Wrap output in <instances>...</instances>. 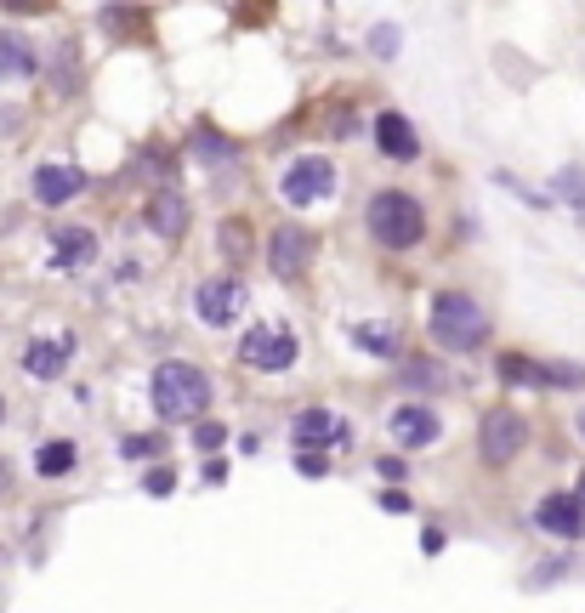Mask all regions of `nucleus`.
Segmentation results:
<instances>
[{"mask_svg":"<svg viewBox=\"0 0 585 613\" xmlns=\"http://www.w3.org/2000/svg\"><path fill=\"white\" fill-rule=\"evenodd\" d=\"M148 392H154V415H160V421H199V415L211 409V375L194 369V364H182V358L154 369Z\"/></svg>","mask_w":585,"mask_h":613,"instance_id":"obj_1","label":"nucleus"},{"mask_svg":"<svg viewBox=\"0 0 585 613\" xmlns=\"http://www.w3.org/2000/svg\"><path fill=\"white\" fill-rule=\"evenodd\" d=\"M364 222H370L375 245L381 250H415L426 239V211L421 199L404 188H381L370 193V205H364Z\"/></svg>","mask_w":585,"mask_h":613,"instance_id":"obj_2","label":"nucleus"},{"mask_svg":"<svg viewBox=\"0 0 585 613\" xmlns=\"http://www.w3.org/2000/svg\"><path fill=\"white\" fill-rule=\"evenodd\" d=\"M426 324H432V335H438V347H449V352H472V347H483V335H489L483 301H472L466 290H438Z\"/></svg>","mask_w":585,"mask_h":613,"instance_id":"obj_3","label":"nucleus"},{"mask_svg":"<svg viewBox=\"0 0 585 613\" xmlns=\"http://www.w3.org/2000/svg\"><path fill=\"white\" fill-rule=\"evenodd\" d=\"M529 443V421L517 415V409H489L483 415V426H478V455L489 460V466H506V460H517V449Z\"/></svg>","mask_w":585,"mask_h":613,"instance_id":"obj_4","label":"nucleus"},{"mask_svg":"<svg viewBox=\"0 0 585 613\" xmlns=\"http://www.w3.org/2000/svg\"><path fill=\"white\" fill-rule=\"evenodd\" d=\"M330 188H336V165H330V159H319V154L296 159V165L284 171V182H279L284 205H319Z\"/></svg>","mask_w":585,"mask_h":613,"instance_id":"obj_5","label":"nucleus"},{"mask_svg":"<svg viewBox=\"0 0 585 613\" xmlns=\"http://www.w3.org/2000/svg\"><path fill=\"white\" fill-rule=\"evenodd\" d=\"M296 335L290 330H267V324H256V330L239 341V358L245 364H256V369H267V375H284V369L296 364Z\"/></svg>","mask_w":585,"mask_h":613,"instance_id":"obj_6","label":"nucleus"},{"mask_svg":"<svg viewBox=\"0 0 585 613\" xmlns=\"http://www.w3.org/2000/svg\"><path fill=\"white\" fill-rule=\"evenodd\" d=\"M194 313H199V324H211V330L233 324V318L245 313V284L239 279H205L194 290Z\"/></svg>","mask_w":585,"mask_h":613,"instance_id":"obj_7","label":"nucleus"},{"mask_svg":"<svg viewBox=\"0 0 585 613\" xmlns=\"http://www.w3.org/2000/svg\"><path fill=\"white\" fill-rule=\"evenodd\" d=\"M534 523H540V534H551V540H580L585 534V500L580 494H546L540 506H534Z\"/></svg>","mask_w":585,"mask_h":613,"instance_id":"obj_8","label":"nucleus"},{"mask_svg":"<svg viewBox=\"0 0 585 613\" xmlns=\"http://www.w3.org/2000/svg\"><path fill=\"white\" fill-rule=\"evenodd\" d=\"M290 438H296V449H336V443H353V426L336 421L330 409H302L290 421Z\"/></svg>","mask_w":585,"mask_h":613,"instance_id":"obj_9","label":"nucleus"},{"mask_svg":"<svg viewBox=\"0 0 585 613\" xmlns=\"http://www.w3.org/2000/svg\"><path fill=\"white\" fill-rule=\"evenodd\" d=\"M387 432H392V443H404V449H432L444 426H438V415H432L426 403H398L392 421H387Z\"/></svg>","mask_w":585,"mask_h":613,"instance_id":"obj_10","label":"nucleus"},{"mask_svg":"<svg viewBox=\"0 0 585 613\" xmlns=\"http://www.w3.org/2000/svg\"><path fill=\"white\" fill-rule=\"evenodd\" d=\"M307 256H313V233L307 228H296V222L273 228V239H267V262H273L279 279H296V273L307 267Z\"/></svg>","mask_w":585,"mask_h":613,"instance_id":"obj_11","label":"nucleus"},{"mask_svg":"<svg viewBox=\"0 0 585 613\" xmlns=\"http://www.w3.org/2000/svg\"><path fill=\"white\" fill-rule=\"evenodd\" d=\"M375 148H381V154L387 159H421V137H415V125L404 120V114H375Z\"/></svg>","mask_w":585,"mask_h":613,"instance_id":"obj_12","label":"nucleus"},{"mask_svg":"<svg viewBox=\"0 0 585 613\" xmlns=\"http://www.w3.org/2000/svg\"><path fill=\"white\" fill-rule=\"evenodd\" d=\"M52 262L63 267V273H80V267H91V262H97V233H91V228H57Z\"/></svg>","mask_w":585,"mask_h":613,"instance_id":"obj_13","label":"nucleus"},{"mask_svg":"<svg viewBox=\"0 0 585 613\" xmlns=\"http://www.w3.org/2000/svg\"><path fill=\"white\" fill-rule=\"evenodd\" d=\"M80 188H86V176L74 171V165H40L35 171V199L40 205H69Z\"/></svg>","mask_w":585,"mask_h":613,"instance_id":"obj_14","label":"nucleus"},{"mask_svg":"<svg viewBox=\"0 0 585 613\" xmlns=\"http://www.w3.org/2000/svg\"><path fill=\"white\" fill-rule=\"evenodd\" d=\"M40 74V57L29 46V35H0V80H35Z\"/></svg>","mask_w":585,"mask_h":613,"instance_id":"obj_15","label":"nucleus"},{"mask_svg":"<svg viewBox=\"0 0 585 613\" xmlns=\"http://www.w3.org/2000/svg\"><path fill=\"white\" fill-rule=\"evenodd\" d=\"M188 228V199L177 188L160 193V199H148V233H160V239H182Z\"/></svg>","mask_w":585,"mask_h":613,"instance_id":"obj_16","label":"nucleus"},{"mask_svg":"<svg viewBox=\"0 0 585 613\" xmlns=\"http://www.w3.org/2000/svg\"><path fill=\"white\" fill-rule=\"evenodd\" d=\"M23 369H29L35 381H57V375L69 369V347H63V341H29V352H23Z\"/></svg>","mask_w":585,"mask_h":613,"instance_id":"obj_17","label":"nucleus"},{"mask_svg":"<svg viewBox=\"0 0 585 613\" xmlns=\"http://www.w3.org/2000/svg\"><path fill=\"white\" fill-rule=\"evenodd\" d=\"M551 199H563L568 211L585 222V171H580V165H563V171L551 176Z\"/></svg>","mask_w":585,"mask_h":613,"instance_id":"obj_18","label":"nucleus"},{"mask_svg":"<svg viewBox=\"0 0 585 613\" xmlns=\"http://www.w3.org/2000/svg\"><path fill=\"white\" fill-rule=\"evenodd\" d=\"M353 347H364L370 352V358H392V352H398V330H392V324H353Z\"/></svg>","mask_w":585,"mask_h":613,"instance_id":"obj_19","label":"nucleus"},{"mask_svg":"<svg viewBox=\"0 0 585 613\" xmlns=\"http://www.w3.org/2000/svg\"><path fill=\"white\" fill-rule=\"evenodd\" d=\"M74 460H80V455H74V443H69V438H52V443H46V449L35 455V472H40V477H63V472H74Z\"/></svg>","mask_w":585,"mask_h":613,"instance_id":"obj_20","label":"nucleus"},{"mask_svg":"<svg viewBox=\"0 0 585 613\" xmlns=\"http://www.w3.org/2000/svg\"><path fill=\"white\" fill-rule=\"evenodd\" d=\"M194 154H199V159H211V165H228L239 148H233L222 131H205V125H199V131H194Z\"/></svg>","mask_w":585,"mask_h":613,"instance_id":"obj_21","label":"nucleus"},{"mask_svg":"<svg viewBox=\"0 0 585 613\" xmlns=\"http://www.w3.org/2000/svg\"><path fill=\"white\" fill-rule=\"evenodd\" d=\"M398 52H404V29H398V23H375L370 29V57L387 63V57H398Z\"/></svg>","mask_w":585,"mask_h":613,"instance_id":"obj_22","label":"nucleus"},{"mask_svg":"<svg viewBox=\"0 0 585 613\" xmlns=\"http://www.w3.org/2000/svg\"><path fill=\"white\" fill-rule=\"evenodd\" d=\"M540 386H585L580 364H540Z\"/></svg>","mask_w":585,"mask_h":613,"instance_id":"obj_23","label":"nucleus"},{"mask_svg":"<svg viewBox=\"0 0 585 613\" xmlns=\"http://www.w3.org/2000/svg\"><path fill=\"white\" fill-rule=\"evenodd\" d=\"M171 489H177V472H171V466H154V472L142 477V494H154V500H165Z\"/></svg>","mask_w":585,"mask_h":613,"instance_id":"obj_24","label":"nucleus"},{"mask_svg":"<svg viewBox=\"0 0 585 613\" xmlns=\"http://www.w3.org/2000/svg\"><path fill=\"white\" fill-rule=\"evenodd\" d=\"M194 443H199V449H205V455H216V449L228 443V426H222V421H199Z\"/></svg>","mask_w":585,"mask_h":613,"instance_id":"obj_25","label":"nucleus"},{"mask_svg":"<svg viewBox=\"0 0 585 613\" xmlns=\"http://www.w3.org/2000/svg\"><path fill=\"white\" fill-rule=\"evenodd\" d=\"M74 69H80V52H74V46H63V52H57V91L74 86Z\"/></svg>","mask_w":585,"mask_h":613,"instance_id":"obj_26","label":"nucleus"},{"mask_svg":"<svg viewBox=\"0 0 585 613\" xmlns=\"http://www.w3.org/2000/svg\"><path fill=\"white\" fill-rule=\"evenodd\" d=\"M296 472L324 477V472H330V460H324V449H296Z\"/></svg>","mask_w":585,"mask_h":613,"instance_id":"obj_27","label":"nucleus"},{"mask_svg":"<svg viewBox=\"0 0 585 613\" xmlns=\"http://www.w3.org/2000/svg\"><path fill=\"white\" fill-rule=\"evenodd\" d=\"M404 375H409L415 386H444V369H438V364H409Z\"/></svg>","mask_w":585,"mask_h":613,"instance_id":"obj_28","label":"nucleus"},{"mask_svg":"<svg viewBox=\"0 0 585 613\" xmlns=\"http://www.w3.org/2000/svg\"><path fill=\"white\" fill-rule=\"evenodd\" d=\"M120 455H125V460H142V455H160V438H125V443H120Z\"/></svg>","mask_w":585,"mask_h":613,"instance_id":"obj_29","label":"nucleus"},{"mask_svg":"<svg viewBox=\"0 0 585 613\" xmlns=\"http://www.w3.org/2000/svg\"><path fill=\"white\" fill-rule=\"evenodd\" d=\"M421 551L432 557V551H444V528H426V540H421Z\"/></svg>","mask_w":585,"mask_h":613,"instance_id":"obj_30","label":"nucleus"},{"mask_svg":"<svg viewBox=\"0 0 585 613\" xmlns=\"http://www.w3.org/2000/svg\"><path fill=\"white\" fill-rule=\"evenodd\" d=\"M381 506H387V511H409V494H398V489H387V494H381Z\"/></svg>","mask_w":585,"mask_h":613,"instance_id":"obj_31","label":"nucleus"},{"mask_svg":"<svg viewBox=\"0 0 585 613\" xmlns=\"http://www.w3.org/2000/svg\"><path fill=\"white\" fill-rule=\"evenodd\" d=\"M0 6H6V12H40L46 0H0Z\"/></svg>","mask_w":585,"mask_h":613,"instance_id":"obj_32","label":"nucleus"},{"mask_svg":"<svg viewBox=\"0 0 585 613\" xmlns=\"http://www.w3.org/2000/svg\"><path fill=\"white\" fill-rule=\"evenodd\" d=\"M6 483H12V466H6V460H0V489H6Z\"/></svg>","mask_w":585,"mask_h":613,"instance_id":"obj_33","label":"nucleus"},{"mask_svg":"<svg viewBox=\"0 0 585 613\" xmlns=\"http://www.w3.org/2000/svg\"><path fill=\"white\" fill-rule=\"evenodd\" d=\"M574 426H580V438H585V409H580V421H574Z\"/></svg>","mask_w":585,"mask_h":613,"instance_id":"obj_34","label":"nucleus"},{"mask_svg":"<svg viewBox=\"0 0 585 613\" xmlns=\"http://www.w3.org/2000/svg\"><path fill=\"white\" fill-rule=\"evenodd\" d=\"M0 421H6V398H0Z\"/></svg>","mask_w":585,"mask_h":613,"instance_id":"obj_35","label":"nucleus"},{"mask_svg":"<svg viewBox=\"0 0 585 613\" xmlns=\"http://www.w3.org/2000/svg\"><path fill=\"white\" fill-rule=\"evenodd\" d=\"M580 500H585V494H580Z\"/></svg>","mask_w":585,"mask_h":613,"instance_id":"obj_36","label":"nucleus"}]
</instances>
